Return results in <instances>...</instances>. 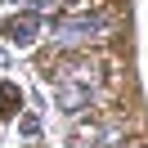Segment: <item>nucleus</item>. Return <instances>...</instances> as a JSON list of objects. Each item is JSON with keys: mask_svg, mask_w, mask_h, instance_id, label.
I'll return each instance as SVG.
<instances>
[{"mask_svg": "<svg viewBox=\"0 0 148 148\" xmlns=\"http://www.w3.org/2000/svg\"><path fill=\"white\" fill-rule=\"evenodd\" d=\"M45 81H49V90H54V103L67 117H76V112H85L94 103V94H99V85H103V67L90 63V58H67V63L49 67Z\"/></svg>", "mask_w": 148, "mask_h": 148, "instance_id": "nucleus-1", "label": "nucleus"}, {"mask_svg": "<svg viewBox=\"0 0 148 148\" xmlns=\"http://www.w3.org/2000/svg\"><path fill=\"white\" fill-rule=\"evenodd\" d=\"M112 32V18L103 14H76V18H54L49 23V45L72 54V49H90L94 40H103Z\"/></svg>", "mask_w": 148, "mask_h": 148, "instance_id": "nucleus-2", "label": "nucleus"}, {"mask_svg": "<svg viewBox=\"0 0 148 148\" xmlns=\"http://www.w3.org/2000/svg\"><path fill=\"white\" fill-rule=\"evenodd\" d=\"M36 27H40L36 14H23V18H9V23H5V36H9L14 45H32V40H36Z\"/></svg>", "mask_w": 148, "mask_h": 148, "instance_id": "nucleus-3", "label": "nucleus"}, {"mask_svg": "<svg viewBox=\"0 0 148 148\" xmlns=\"http://www.w3.org/2000/svg\"><path fill=\"white\" fill-rule=\"evenodd\" d=\"M0 103H5L0 112H14V103H18V90H14V85H0Z\"/></svg>", "mask_w": 148, "mask_h": 148, "instance_id": "nucleus-4", "label": "nucleus"}, {"mask_svg": "<svg viewBox=\"0 0 148 148\" xmlns=\"http://www.w3.org/2000/svg\"><path fill=\"white\" fill-rule=\"evenodd\" d=\"M23 135H32V139L40 135V126H36V117H23Z\"/></svg>", "mask_w": 148, "mask_h": 148, "instance_id": "nucleus-5", "label": "nucleus"}, {"mask_svg": "<svg viewBox=\"0 0 148 148\" xmlns=\"http://www.w3.org/2000/svg\"><path fill=\"white\" fill-rule=\"evenodd\" d=\"M103 148H135V144H103Z\"/></svg>", "mask_w": 148, "mask_h": 148, "instance_id": "nucleus-6", "label": "nucleus"}]
</instances>
